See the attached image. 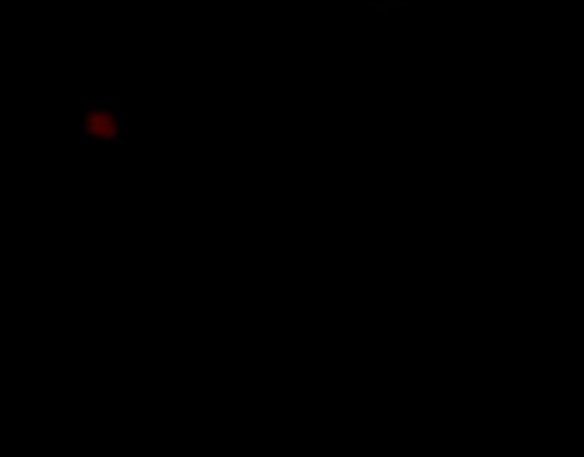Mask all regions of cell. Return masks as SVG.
I'll return each mask as SVG.
<instances>
[{
	"instance_id": "7a4b0ae2",
	"label": "cell",
	"mask_w": 584,
	"mask_h": 457,
	"mask_svg": "<svg viewBox=\"0 0 584 457\" xmlns=\"http://www.w3.org/2000/svg\"><path fill=\"white\" fill-rule=\"evenodd\" d=\"M374 3H379V6H390V3H398V0H374Z\"/></svg>"
},
{
	"instance_id": "6da1fadb",
	"label": "cell",
	"mask_w": 584,
	"mask_h": 457,
	"mask_svg": "<svg viewBox=\"0 0 584 457\" xmlns=\"http://www.w3.org/2000/svg\"><path fill=\"white\" fill-rule=\"evenodd\" d=\"M82 133L87 144H122L128 128H125V117L117 106L90 101L84 106Z\"/></svg>"
}]
</instances>
